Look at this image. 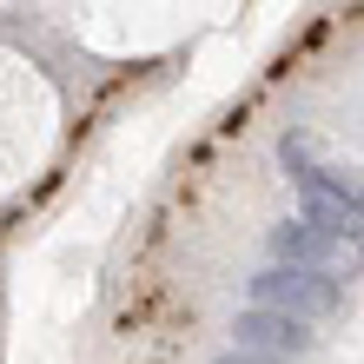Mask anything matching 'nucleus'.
<instances>
[{
    "label": "nucleus",
    "instance_id": "nucleus-1",
    "mask_svg": "<svg viewBox=\"0 0 364 364\" xmlns=\"http://www.w3.org/2000/svg\"><path fill=\"white\" fill-rule=\"evenodd\" d=\"M252 305L311 325V318H325L338 305V278H318V272H298V265H272V272L252 278Z\"/></svg>",
    "mask_w": 364,
    "mask_h": 364
},
{
    "label": "nucleus",
    "instance_id": "nucleus-2",
    "mask_svg": "<svg viewBox=\"0 0 364 364\" xmlns=\"http://www.w3.org/2000/svg\"><path fill=\"white\" fill-rule=\"evenodd\" d=\"M272 252H278V265H298V272H318V278H338V272H351V265H358V239L318 232L311 219L278 225V232H272Z\"/></svg>",
    "mask_w": 364,
    "mask_h": 364
},
{
    "label": "nucleus",
    "instance_id": "nucleus-3",
    "mask_svg": "<svg viewBox=\"0 0 364 364\" xmlns=\"http://www.w3.org/2000/svg\"><path fill=\"white\" fill-rule=\"evenodd\" d=\"M232 345L239 351H259V358H305L311 351V325H298L285 311H259L252 305L239 325H232Z\"/></svg>",
    "mask_w": 364,
    "mask_h": 364
}]
</instances>
